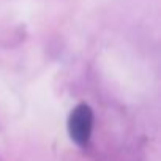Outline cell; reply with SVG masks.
<instances>
[{
  "mask_svg": "<svg viewBox=\"0 0 161 161\" xmlns=\"http://www.w3.org/2000/svg\"><path fill=\"white\" fill-rule=\"evenodd\" d=\"M93 123H95V115L93 109L86 104V103H79L76 108L71 109L66 122L68 134L69 139L77 145V147H87L93 133Z\"/></svg>",
  "mask_w": 161,
  "mask_h": 161,
  "instance_id": "1",
  "label": "cell"
}]
</instances>
